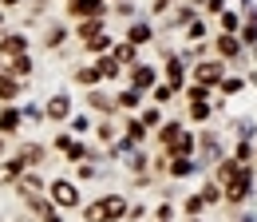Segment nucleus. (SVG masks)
Returning a JSON list of instances; mask_svg holds the SVG:
<instances>
[{
  "label": "nucleus",
  "instance_id": "f257e3e1",
  "mask_svg": "<svg viewBox=\"0 0 257 222\" xmlns=\"http://www.w3.org/2000/svg\"><path fill=\"white\" fill-rule=\"evenodd\" d=\"M123 214H127V202H123V194H103L99 202L83 206V222H119Z\"/></svg>",
  "mask_w": 257,
  "mask_h": 222
},
{
  "label": "nucleus",
  "instance_id": "f03ea898",
  "mask_svg": "<svg viewBox=\"0 0 257 222\" xmlns=\"http://www.w3.org/2000/svg\"><path fill=\"white\" fill-rule=\"evenodd\" d=\"M249 190H253V163H245V167L233 171V179L222 187V198H229V202H245Z\"/></svg>",
  "mask_w": 257,
  "mask_h": 222
},
{
  "label": "nucleus",
  "instance_id": "7ed1b4c3",
  "mask_svg": "<svg viewBox=\"0 0 257 222\" xmlns=\"http://www.w3.org/2000/svg\"><path fill=\"white\" fill-rule=\"evenodd\" d=\"M222 76H225V63L214 56V60H202V63H194V84L198 88H206V92H214L218 84H222Z\"/></svg>",
  "mask_w": 257,
  "mask_h": 222
},
{
  "label": "nucleus",
  "instance_id": "20e7f679",
  "mask_svg": "<svg viewBox=\"0 0 257 222\" xmlns=\"http://www.w3.org/2000/svg\"><path fill=\"white\" fill-rule=\"evenodd\" d=\"M48 194H52V206H60V210L79 206V190H75V183H67V179H56V183L48 187Z\"/></svg>",
  "mask_w": 257,
  "mask_h": 222
},
{
  "label": "nucleus",
  "instance_id": "39448f33",
  "mask_svg": "<svg viewBox=\"0 0 257 222\" xmlns=\"http://www.w3.org/2000/svg\"><path fill=\"white\" fill-rule=\"evenodd\" d=\"M155 80H159V71H155L151 63H135V71H131V92H147V88H155Z\"/></svg>",
  "mask_w": 257,
  "mask_h": 222
},
{
  "label": "nucleus",
  "instance_id": "423d86ee",
  "mask_svg": "<svg viewBox=\"0 0 257 222\" xmlns=\"http://www.w3.org/2000/svg\"><path fill=\"white\" fill-rule=\"evenodd\" d=\"M67 16H79V20L103 16V0H67Z\"/></svg>",
  "mask_w": 257,
  "mask_h": 222
},
{
  "label": "nucleus",
  "instance_id": "0eeeda50",
  "mask_svg": "<svg viewBox=\"0 0 257 222\" xmlns=\"http://www.w3.org/2000/svg\"><path fill=\"white\" fill-rule=\"evenodd\" d=\"M24 76H32V60H28V52H24V56H12V63L4 67V80H20V84H24Z\"/></svg>",
  "mask_w": 257,
  "mask_h": 222
},
{
  "label": "nucleus",
  "instance_id": "6e6552de",
  "mask_svg": "<svg viewBox=\"0 0 257 222\" xmlns=\"http://www.w3.org/2000/svg\"><path fill=\"white\" fill-rule=\"evenodd\" d=\"M24 52H28V40H24L20 32H12V36H4V40H0V56H8V60H12V56H24Z\"/></svg>",
  "mask_w": 257,
  "mask_h": 222
},
{
  "label": "nucleus",
  "instance_id": "1a4fd4ad",
  "mask_svg": "<svg viewBox=\"0 0 257 222\" xmlns=\"http://www.w3.org/2000/svg\"><path fill=\"white\" fill-rule=\"evenodd\" d=\"M166 155H170V159H190L194 155V135H190V131H182V135L166 147Z\"/></svg>",
  "mask_w": 257,
  "mask_h": 222
},
{
  "label": "nucleus",
  "instance_id": "9d476101",
  "mask_svg": "<svg viewBox=\"0 0 257 222\" xmlns=\"http://www.w3.org/2000/svg\"><path fill=\"white\" fill-rule=\"evenodd\" d=\"M182 76H186V67H182V60H178V56H170V60H166V88H170V92H178V88L186 84Z\"/></svg>",
  "mask_w": 257,
  "mask_h": 222
},
{
  "label": "nucleus",
  "instance_id": "9b49d317",
  "mask_svg": "<svg viewBox=\"0 0 257 222\" xmlns=\"http://www.w3.org/2000/svg\"><path fill=\"white\" fill-rule=\"evenodd\" d=\"M44 115H48V119H67V115H71V99H67V95H52L48 107H44Z\"/></svg>",
  "mask_w": 257,
  "mask_h": 222
},
{
  "label": "nucleus",
  "instance_id": "f8f14e48",
  "mask_svg": "<svg viewBox=\"0 0 257 222\" xmlns=\"http://www.w3.org/2000/svg\"><path fill=\"white\" fill-rule=\"evenodd\" d=\"M214 48H218V60H233V56H241V44H237V40H233V36H218V44H214Z\"/></svg>",
  "mask_w": 257,
  "mask_h": 222
},
{
  "label": "nucleus",
  "instance_id": "ddd939ff",
  "mask_svg": "<svg viewBox=\"0 0 257 222\" xmlns=\"http://www.w3.org/2000/svg\"><path fill=\"white\" fill-rule=\"evenodd\" d=\"M20 175H24V159H12V163H4V167H0V187H8V183H20Z\"/></svg>",
  "mask_w": 257,
  "mask_h": 222
},
{
  "label": "nucleus",
  "instance_id": "4468645a",
  "mask_svg": "<svg viewBox=\"0 0 257 222\" xmlns=\"http://www.w3.org/2000/svg\"><path fill=\"white\" fill-rule=\"evenodd\" d=\"M91 67H95V76H99V80H115V76H123V67L111 60V56H99Z\"/></svg>",
  "mask_w": 257,
  "mask_h": 222
},
{
  "label": "nucleus",
  "instance_id": "2eb2a0df",
  "mask_svg": "<svg viewBox=\"0 0 257 222\" xmlns=\"http://www.w3.org/2000/svg\"><path fill=\"white\" fill-rule=\"evenodd\" d=\"M241 163H233V159H225V163H218L214 167V187H225L229 179H233V171H237Z\"/></svg>",
  "mask_w": 257,
  "mask_h": 222
},
{
  "label": "nucleus",
  "instance_id": "dca6fc26",
  "mask_svg": "<svg viewBox=\"0 0 257 222\" xmlns=\"http://www.w3.org/2000/svg\"><path fill=\"white\" fill-rule=\"evenodd\" d=\"M56 143H60V151H64L67 159H87V147H83V143H79V139H56Z\"/></svg>",
  "mask_w": 257,
  "mask_h": 222
},
{
  "label": "nucleus",
  "instance_id": "f3484780",
  "mask_svg": "<svg viewBox=\"0 0 257 222\" xmlns=\"http://www.w3.org/2000/svg\"><path fill=\"white\" fill-rule=\"evenodd\" d=\"M16 127H20V111L16 107H4L0 111V135H12Z\"/></svg>",
  "mask_w": 257,
  "mask_h": 222
},
{
  "label": "nucleus",
  "instance_id": "a211bd4d",
  "mask_svg": "<svg viewBox=\"0 0 257 222\" xmlns=\"http://www.w3.org/2000/svg\"><path fill=\"white\" fill-rule=\"evenodd\" d=\"M135 56H139L135 44H115V48H111V60L119 63V67H123V63H135Z\"/></svg>",
  "mask_w": 257,
  "mask_h": 222
},
{
  "label": "nucleus",
  "instance_id": "6ab92c4d",
  "mask_svg": "<svg viewBox=\"0 0 257 222\" xmlns=\"http://www.w3.org/2000/svg\"><path fill=\"white\" fill-rule=\"evenodd\" d=\"M103 32V16H87V20H79V36L83 40H91V36H99Z\"/></svg>",
  "mask_w": 257,
  "mask_h": 222
},
{
  "label": "nucleus",
  "instance_id": "aec40b11",
  "mask_svg": "<svg viewBox=\"0 0 257 222\" xmlns=\"http://www.w3.org/2000/svg\"><path fill=\"white\" fill-rule=\"evenodd\" d=\"M20 92H24V84H20V80H0V99H4V103H8V99H16Z\"/></svg>",
  "mask_w": 257,
  "mask_h": 222
},
{
  "label": "nucleus",
  "instance_id": "412c9836",
  "mask_svg": "<svg viewBox=\"0 0 257 222\" xmlns=\"http://www.w3.org/2000/svg\"><path fill=\"white\" fill-rule=\"evenodd\" d=\"M147 40H151V24H135V28L127 32V44H135V48L147 44Z\"/></svg>",
  "mask_w": 257,
  "mask_h": 222
},
{
  "label": "nucleus",
  "instance_id": "4be33fe9",
  "mask_svg": "<svg viewBox=\"0 0 257 222\" xmlns=\"http://www.w3.org/2000/svg\"><path fill=\"white\" fill-rule=\"evenodd\" d=\"M178 135H182V123H166V127L159 131V143H162V147H170Z\"/></svg>",
  "mask_w": 257,
  "mask_h": 222
},
{
  "label": "nucleus",
  "instance_id": "5701e85b",
  "mask_svg": "<svg viewBox=\"0 0 257 222\" xmlns=\"http://www.w3.org/2000/svg\"><path fill=\"white\" fill-rule=\"evenodd\" d=\"M107 48H111V40H107L103 32H99V36H91V40H87V52H91V56H103Z\"/></svg>",
  "mask_w": 257,
  "mask_h": 222
},
{
  "label": "nucleus",
  "instance_id": "b1692460",
  "mask_svg": "<svg viewBox=\"0 0 257 222\" xmlns=\"http://www.w3.org/2000/svg\"><path fill=\"white\" fill-rule=\"evenodd\" d=\"M233 163H241V167H245V163H253V143H249V139H241V143H237V155H233Z\"/></svg>",
  "mask_w": 257,
  "mask_h": 222
},
{
  "label": "nucleus",
  "instance_id": "393cba45",
  "mask_svg": "<svg viewBox=\"0 0 257 222\" xmlns=\"http://www.w3.org/2000/svg\"><path fill=\"white\" fill-rule=\"evenodd\" d=\"M87 103H91L95 111H115V99H107V95H99V92L87 95Z\"/></svg>",
  "mask_w": 257,
  "mask_h": 222
},
{
  "label": "nucleus",
  "instance_id": "a878e982",
  "mask_svg": "<svg viewBox=\"0 0 257 222\" xmlns=\"http://www.w3.org/2000/svg\"><path fill=\"white\" fill-rule=\"evenodd\" d=\"M75 84H83V88H95V84H99L95 67H79V71H75Z\"/></svg>",
  "mask_w": 257,
  "mask_h": 222
},
{
  "label": "nucleus",
  "instance_id": "bb28decb",
  "mask_svg": "<svg viewBox=\"0 0 257 222\" xmlns=\"http://www.w3.org/2000/svg\"><path fill=\"white\" fill-rule=\"evenodd\" d=\"M210 111H214L210 103H190V119H194V123H206V119H210Z\"/></svg>",
  "mask_w": 257,
  "mask_h": 222
},
{
  "label": "nucleus",
  "instance_id": "cd10ccee",
  "mask_svg": "<svg viewBox=\"0 0 257 222\" xmlns=\"http://www.w3.org/2000/svg\"><path fill=\"white\" fill-rule=\"evenodd\" d=\"M127 139H131V143H143V139H147V127L139 123V119H131V123H127Z\"/></svg>",
  "mask_w": 257,
  "mask_h": 222
},
{
  "label": "nucleus",
  "instance_id": "c85d7f7f",
  "mask_svg": "<svg viewBox=\"0 0 257 222\" xmlns=\"http://www.w3.org/2000/svg\"><path fill=\"white\" fill-rule=\"evenodd\" d=\"M190 175V159H174L170 163V179H186Z\"/></svg>",
  "mask_w": 257,
  "mask_h": 222
},
{
  "label": "nucleus",
  "instance_id": "c756f323",
  "mask_svg": "<svg viewBox=\"0 0 257 222\" xmlns=\"http://www.w3.org/2000/svg\"><path fill=\"white\" fill-rule=\"evenodd\" d=\"M253 16H249V20H245V24H241V40H237V44H241V48H253Z\"/></svg>",
  "mask_w": 257,
  "mask_h": 222
},
{
  "label": "nucleus",
  "instance_id": "7c9ffc66",
  "mask_svg": "<svg viewBox=\"0 0 257 222\" xmlns=\"http://www.w3.org/2000/svg\"><path fill=\"white\" fill-rule=\"evenodd\" d=\"M198 198H202V202H206V206H214V202H218V198H222V187H214V183H210V187L202 190V194H198Z\"/></svg>",
  "mask_w": 257,
  "mask_h": 222
},
{
  "label": "nucleus",
  "instance_id": "2f4dec72",
  "mask_svg": "<svg viewBox=\"0 0 257 222\" xmlns=\"http://www.w3.org/2000/svg\"><path fill=\"white\" fill-rule=\"evenodd\" d=\"M182 206H186V214H190V218H198V214H202V210H206V202H202V198H198V194H194V198H186V202H182Z\"/></svg>",
  "mask_w": 257,
  "mask_h": 222
},
{
  "label": "nucleus",
  "instance_id": "473e14b6",
  "mask_svg": "<svg viewBox=\"0 0 257 222\" xmlns=\"http://www.w3.org/2000/svg\"><path fill=\"white\" fill-rule=\"evenodd\" d=\"M218 88H222V92H241V80H237V76H222V84H218Z\"/></svg>",
  "mask_w": 257,
  "mask_h": 222
},
{
  "label": "nucleus",
  "instance_id": "72a5a7b5",
  "mask_svg": "<svg viewBox=\"0 0 257 222\" xmlns=\"http://www.w3.org/2000/svg\"><path fill=\"white\" fill-rule=\"evenodd\" d=\"M222 28H225V36L233 28H241V20H237V12H222Z\"/></svg>",
  "mask_w": 257,
  "mask_h": 222
},
{
  "label": "nucleus",
  "instance_id": "f704fd0d",
  "mask_svg": "<svg viewBox=\"0 0 257 222\" xmlns=\"http://www.w3.org/2000/svg\"><path fill=\"white\" fill-rule=\"evenodd\" d=\"M115 107H139V92H123L119 95V103Z\"/></svg>",
  "mask_w": 257,
  "mask_h": 222
},
{
  "label": "nucleus",
  "instance_id": "c9c22d12",
  "mask_svg": "<svg viewBox=\"0 0 257 222\" xmlns=\"http://www.w3.org/2000/svg\"><path fill=\"white\" fill-rule=\"evenodd\" d=\"M16 187L24 190V194H36V190H40V179H32V175H28V179H20Z\"/></svg>",
  "mask_w": 257,
  "mask_h": 222
},
{
  "label": "nucleus",
  "instance_id": "e433bc0d",
  "mask_svg": "<svg viewBox=\"0 0 257 222\" xmlns=\"http://www.w3.org/2000/svg\"><path fill=\"white\" fill-rule=\"evenodd\" d=\"M206 95H210L206 88H198V84H194L190 92H186V99H190V103H206Z\"/></svg>",
  "mask_w": 257,
  "mask_h": 222
},
{
  "label": "nucleus",
  "instance_id": "4c0bfd02",
  "mask_svg": "<svg viewBox=\"0 0 257 222\" xmlns=\"http://www.w3.org/2000/svg\"><path fill=\"white\" fill-rule=\"evenodd\" d=\"M143 127H159V111H155V107L143 111Z\"/></svg>",
  "mask_w": 257,
  "mask_h": 222
},
{
  "label": "nucleus",
  "instance_id": "58836bf2",
  "mask_svg": "<svg viewBox=\"0 0 257 222\" xmlns=\"http://www.w3.org/2000/svg\"><path fill=\"white\" fill-rule=\"evenodd\" d=\"M56 44H64V28H52V32H48V48H56Z\"/></svg>",
  "mask_w": 257,
  "mask_h": 222
},
{
  "label": "nucleus",
  "instance_id": "ea45409f",
  "mask_svg": "<svg viewBox=\"0 0 257 222\" xmlns=\"http://www.w3.org/2000/svg\"><path fill=\"white\" fill-rule=\"evenodd\" d=\"M155 218H159V222H170V218H174V206H159V210H155Z\"/></svg>",
  "mask_w": 257,
  "mask_h": 222
},
{
  "label": "nucleus",
  "instance_id": "a19ab883",
  "mask_svg": "<svg viewBox=\"0 0 257 222\" xmlns=\"http://www.w3.org/2000/svg\"><path fill=\"white\" fill-rule=\"evenodd\" d=\"M40 218H44V222H60V210H56V206H48V210H44Z\"/></svg>",
  "mask_w": 257,
  "mask_h": 222
},
{
  "label": "nucleus",
  "instance_id": "79ce46f5",
  "mask_svg": "<svg viewBox=\"0 0 257 222\" xmlns=\"http://www.w3.org/2000/svg\"><path fill=\"white\" fill-rule=\"evenodd\" d=\"M0 4H20V0H0Z\"/></svg>",
  "mask_w": 257,
  "mask_h": 222
},
{
  "label": "nucleus",
  "instance_id": "37998d69",
  "mask_svg": "<svg viewBox=\"0 0 257 222\" xmlns=\"http://www.w3.org/2000/svg\"><path fill=\"white\" fill-rule=\"evenodd\" d=\"M0 155H4V139H0Z\"/></svg>",
  "mask_w": 257,
  "mask_h": 222
},
{
  "label": "nucleus",
  "instance_id": "c03bdc74",
  "mask_svg": "<svg viewBox=\"0 0 257 222\" xmlns=\"http://www.w3.org/2000/svg\"><path fill=\"white\" fill-rule=\"evenodd\" d=\"M0 24H4V16H0Z\"/></svg>",
  "mask_w": 257,
  "mask_h": 222
},
{
  "label": "nucleus",
  "instance_id": "a18cd8bd",
  "mask_svg": "<svg viewBox=\"0 0 257 222\" xmlns=\"http://www.w3.org/2000/svg\"><path fill=\"white\" fill-rule=\"evenodd\" d=\"M190 222H198V218H190Z\"/></svg>",
  "mask_w": 257,
  "mask_h": 222
}]
</instances>
